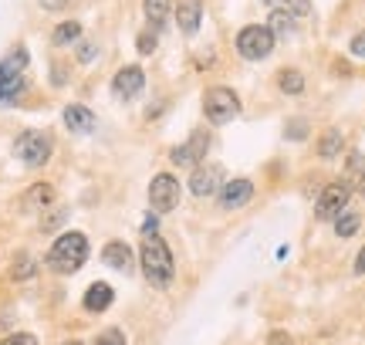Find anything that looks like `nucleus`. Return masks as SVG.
I'll return each mask as SVG.
<instances>
[{
  "label": "nucleus",
  "instance_id": "nucleus-7",
  "mask_svg": "<svg viewBox=\"0 0 365 345\" xmlns=\"http://www.w3.org/2000/svg\"><path fill=\"white\" fill-rule=\"evenodd\" d=\"M207 149H210V135L207 133H193L182 146H176L170 153V160L176 163V166H200V163L207 160Z\"/></svg>",
  "mask_w": 365,
  "mask_h": 345
},
{
  "label": "nucleus",
  "instance_id": "nucleus-25",
  "mask_svg": "<svg viewBox=\"0 0 365 345\" xmlns=\"http://www.w3.org/2000/svg\"><path fill=\"white\" fill-rule=\"evenodd\" d=\"M156 44H159V31H153V27H149V31H143V34H139V41H135L139 54H153V51H156Z\"/></svg>",
  "mask_w": 365,
  "mask_h": 345
},
{
  "label": "nucleus",
  "instance_id": "nucleus-30",
  "mask_svg": "<svg viewBox=\"0 0 365 345\" xmlns=\"http://www.w3.org/2000/svg\"><path fill=\"white\" fill-rule=\"evenodd\" d=\"M139 230H143V237H149V234H156V230H159L156 213H149V217H145V220H143V227H139Z\"/></svg>",
  "mask_w": 365,
  "mask_h": 345
},
{
  "label": "nucleus",
  "instance_id": "nucleus-27",
  "mask_svg": "<svg viewBox=\"0 0 365 345\" xmlns=\"http://www.w3.org/2000/svg\"><path fill=\"white\" fill-rule=\"evenodd\" d=\"M95 345H125V335L118 332V329H105L102 335H98V342Z\"/></svg>",
  "mask_w": 365,
  "mask_h": 345
},
{
  "label": "nucleus",
  "instance_id": "nucleus-21",
  "mask_svg": "<svg viewBox=\"0 0 365 345\" xmlns=\"http://www.w3.org/2000/svg\"><path fill=\"white\" fill-rule=\"evenodd\" d=\"M339 153H341V133L339 129H328V133L318 139V156L331 160V156H339Z\"/></svg>",
  "mask_w": 365,
  "mask_h": 345
},
{
  "label": "nucleus",
  "instance_id": "nucleus-39",
  "mask_svg": "<svg viewBox=\"0 0 365 345\" xmlns=\"http://www.w3.org/2000/svg\"><path fill=\"white\" fill-rule=\"evenodd\" d=\"M359 193H362V197H365V172H362V183H359Z\"/></svg>",
  "mask_w": 365,
  "mask_h": 345
},
{
  "label": "nucleus",
  "instance_id": "nucleus-5",
  "mask_svg": "<svg viewBox=\"0 0 365 345\" xmlns=\"http://www.w3.org/2000/svg\"><path fill=\"white\" fill-rule=\"evenodd\" d=\"M237 51L244 54L247 61H261L274 51V34L267 24H250L237 34Z\"/></svg>",
  "mask_w": 365,
  "mask_h": 345
},
{
  "label": "nucleus",
  "instance_id": "nucleus-19",
  "mask_svg": "<svg viewBox=\"0 0 365 345\" xmlns=\"http://www.w3.org/2000/svg\"><path fill=\"white\" fill-rule=\"evenodd\" d=\"M24 88H27L24 75H21V78H0V105H11V102H17Z\"/></svg>",
  "mask_w": 365,
  "mask_h": 345
},
{
  "label": "nucleus",
  "instance_id": "nucleus-22",
  "mask_svg": "<svg viewBox=\"0 0 365 345\" xmlns=\"http://www.w3.org/2000/svg\"><path fill=\"white\" fill-rule=\"evenodd\" d=\"M277 85H281V92L284 95H301L304 92V78H301V71H294V68H291V71H281V75H277Z\"/></svg>",
  "mask_w": 365,
  "mask_h": 345
},
{
  "label": "nucleus",
  "instance_id": "nucleus-12",
  "mask_svg": "<svg viewBox=\"0 0 365 345\" xmlns=\"http://www.w3.org/2000/svg\"><path fill=\"white\" fill-rule=\"evenodd\" d=\"M102 261L108 267H115V271H122V274H129L132 264H135V257H132L129 244H122V240H108L102 251Z\"/></svg>",
  "mask_w": 365,
  "mask_h": 345
},
{
  "label": "nucleus",
  "instance_id": "nucleus-3",
  "mask_svg": "<svg viewBox=\"0 0 365 345\" xmlns=\"http://www.w3.org/2000/svg\"><path fill=\"white\" fill-rule=\"evenodd\" d=\"M14 156L31 166V170H38L44 163L51 160V135L48 133H38V129H27L14 139Z\"/></svg>",
  "mask_w": 365,
  "mask_h": 345
},
{
  "label": "nucleus",
  "instance_id": "nucleus-20",
  "mask_svg": "<svg viewBox=\"0 0 365 345\" xmlns=\"http://www.w3.org/2000/svg\"><path fill=\"white\" fill-rule=\"evenodd\" d=\"M81 38V24L78 21H65V24H58L51 31V41L61 48V44H75V41Z\"/></svg>",
  "mask_w": 365,
  "mask_h": 345
},
{
  "label": "nucleus",
  "instance_id": "nucleus-34",
  "mask_svg": "<svg viewBox=\"0 0 365 345\" xmlns=\"http://www.w3.org/2000/svg\"><path fill=\"white\" fill-rule=\"evenodd\" d=\"M51 81H54V85H65V81H68V68H54Z\"/></svg>",
  "mask_w": 365,
  "mask_h": 345
},
{
  "label": "nucleus",
  "instance_id": "nucleus-9",
  "mask_svg": "<svg viewBox=\"0 0 365 345\" xmlns=\"http://www.w3.org/2000/svg\"><path fill=\"white\" fill-rule=\"evenodd\" d=\"M145 88V75L139 65H125L122 71H115V78H112V92L118 95V98H135V95Z\"/></svg>",
  "mask_w": 365,
  "mask_h": 345
},
{
  "label": "nucleus",
  "instance_id": "nucleus-23",
  "mask_svg": "<svg viewBox=\"0 0 365 345\" xmlns=\"http://www.w3.org/2000/svg\"><path fill=\"white\" fill-rule=\"evenodd\" d=\"M271 34L274 38H287V34H291V31H294V21H291V14L287 11H274L271 14Z\"/></svg>",
  "mask_w": 365,
  "mask_h": 345
},
{
  "label": "nucleus",
  "instance_id": "nucleus-8",
  "mask_svg": "<svg viewBox=\"0 0 365 345\" xmlns=\"http://www.w3.org/2000/svg\"><path fill=\"white\" fill-rule=\"evenodd\" d=\"M349 186L345 183H328L325 190H322V197H318V203H314V213L322 217V220H331V217H339L345 207H349Z\"/></svg>",
  "mask_w": 365,
  "mask_h": 345
},
{
  "label": "nucleus",
  "instance_id": "nucleus-16",
  "mask_svg": "<svg viewBox=\"0 0 365 345\" xmlns=\"http://www.w3.org/2000/svg\"><path fill=\"white\" fill-rule=\"evenodd\" d=\"M27 48H14V51L4 54V61H0V78H21L27 68Z\"/></svg>",
  "mask_w": 365,
  "mask_h": 345
},
{
  "label": "nucleus",
  "instance_id": "nucleus-33",
  "mask_svg": "<svg viewBox=\"0 0 365 345\" xmlns=\"http://www.w3.org/2000/svg\"><path fill=\"white\" fill-rule=\"evenodd\" d=\"M41 7H44V11H65L68 0H41Z\"/></svg>",
  "mask_w": 365,
  "mask_h": 345
},
{
  "label": "nucleus",
  "instance_id": "nucleus-11",
  "mask_svg": "<svg viewBox=\"0 0 365 345\" xmlns=\"http://www.w3.org/2000/svg\"><path fill=\"white\" fill-rule=\"evenodd\" d=\"M254 200V183L250 180H234V183L220 186V207L223 210H240Z\"/></svg>",
  "mask_w": 365,
  "mask_h": 345
},
{
  "label": "nucleus",
  "instance_id": "nucleus-6",
  "mask_svg": "<svg viewBox=\"0 0 365 345\" xmlns=\"http://www.w3.org/2000/svg\"><path fill=\"white\" fill-rule=\"evenodd\" d=\"M203 112H207V119L213 125H223V122L240 115V98L230 88H210L207 98H203Z\"/></svg>",
  "mask_w": 365,
  "mask_h": 345
},
{
  "label": "nucleus",
  "instance_id": "nucleus-4",
  "mask_svg": "<svg viewBox=\"0 0 365 345\" xmlns=\"http://www.w3.org/2000/svg\"><path fill=\"white\" fill-rule=\"evenodd\" d=\"M180 197H182V186L173 172L153 176V183H149V207H153V213L176 210V207H180Z\"/></svg>",
  "mask_w": 365,
  "mask_h": 345
},
{
  "label": "nucleus",
  "instance_id": "nucleus-2",
  "mask_svg": "<svg viewBox=\"0 0 365 345\" xmlns=\"http://www.w3.org/2000/svg\"><path fill=\"white\" fill-rule=\"evenodd\" d=\"M88 261V237L78 230H68L51 244L48 251V267L58 274H75L81 264Z\"/></svg>",
  "mask_w": 365,
  "mask_h": 345
},
{
  "label": "nucleus",
  "instance_id": "nucleus-31",
  "mask_svg": "<svg viewBox=\"0 0 365 345\" xmlns=\"http://www.w3.org/2000/svg\"><path fill=\"white\" fill-rule=\"evenodd\" d=\"M267 345H291V335H287V332H281V329H277V332H271V335H267Z\"/></svg>",
  "mask_w": 365,
  "mask_h": 345
},
{
  "label": "nucleus",
  "instance_id": "nucleus-29",
  "mask_svg": "<svg viewBox=\"0 0 365 345\" xmlns=\"http://www.w3.org/2000/svg\"><path fill=\"white\" fill-rule=\"evenodd\" d=\"M284 135H287V139H304V135H308V122H304V119H294L284 129Z\"/></svg>",
  "mask_w": 365,
  "mask_h": 345
},
{
  "label": "nucleus",
  "instance_id": "nucleus-38",
  "mask_svg": "<svg viewBox=\"0 0 365 345\" xmlns=\"http://www.w3.org/2000/svg\"><path fill=\"white\" fill-rule=\"evenodd\" d=\"M294 14H308V0H294Z\"/></svg>",
  "mask_w": 365,
  "mask_h": 345
},
{
  "label": "nucleus",
  "instance_id": "nucleus-37",
  "mask_svg": "<svg viewBox=\"0 0 365 345\" xmlns=\"http://www.w3.org/2000/svg\"><path fill=\"white\" fill-rule=\"evenodd\" d=\"M362 166H365V160H362V156H352V160H349V172L362 170Z\"/></svg>",
  "mask_w": 365,
  "mask_h": 345
},
{
  "label": "nucleus",
  "instance_id": "nucleus-1",
  "mask_svg": "<svg viewBox=\"0 0 365 345\" xmlns=\"http://www.w3.org/2000/svg\"><path fill=\"white\" fill-rule=\"evenodd\" d=\"M139 261H143V274L153 288H170L173 274H176V264H173V251L166 247V240L159 234H149L143 237V247H139Z\"/></svg>",
  "mask_w": 365,
  "mask_h": 345
},
{
  "label": "nucleus",
  "instance_id": "nucleus-32",
  "mask_svg": "<svg viewBox=\"0 0 365 345\" xmlns=\"http://www.w3.org/2000/svg\"><path fill=\"white\" fill-rule=\"evenodd\" d=\"M352 54L365 58V34H355V38H352Z\"/></svg>",
  "mask_w": 365,
  "mask_h": 345
},
{
  "label": "nucleus",
  "instance_id": "nucleus-18",
  "mask_svg": "<svg viewBox=\"0 0 365 345\" xmlns=\"http://www.w3.org/2000/svg\"><path fill=\"white\" fill-rule=\"evenodd\" d=\"M21 200H24L27 210H41V207H51V203H54V186H51V183H34Z\"/></svg>",
  "mask_w": 365,
  "mask_h": 345
},
{
  "label": "nucleus",
  "instance_id": "nucleus-14",
  "mask_svg": "<svg viewBox=\"0 0 365 345\" xmlns=\"http://www.w3.org/2000/svg\"><path fill=\"white\" fill-rule=\"evenodd\" d=\"M200 17H203L200 0H180V7H176V21H180L182 34H190V38H193L196 31H200Z\"/></svg>",
  "mask_w": 365,
  "mask_h": 345
},
{
  "label": "nucleus",
  "instance_id": "nucleus-13",
  "mask_svg": "<svg viewBox=\"0 0 365 345\" xmlns=\"http://www.w3.org/2000/svg\"><path fill=\"white\" fill-rule=\"evenodd\" d=\"M65 125L71 133L88 135V133H95V115H91V108H85V105H68L65 108Z\"/></svg>",
  "mask_w": 365,
  "mask_h": 345
},
{
  "label": "nucleus",
  "instance_id": "nucleus-35",
  "mask_svg": "<svg viewBox=\"0 0 365 345\" xmlns=\"http://www.w3.org/2000/svg\"><path fill=\"white\" fill-rule=\"evenodd\" d=\"M78 58H81V61H91V58H95V44H81Z\"/></svg>",
  "mask_w": 365,
  "mask_h": 345
},
{
  "label": "nucleus",
  "instance_id": "nucleus-28",
  "mask_svg": "<svg viewBox=\"0 0 365 345\" xmlns=\"http://www.w3.org/2000/svg\"><path fill=\"white\" fill-rule=\"evenodd\" d=\"M0 345H38V335L31 332H17V335H7Z\"/></svg>",
  "mask_w": 365,
  "mask_h": 345
},
{
  "label": "nucleus",
  "instance_id": "nucleus-17",
  "mask_svg": "<svg viewBox=\"0 0 365 345\" xmlns=\"http://www.w3.org/2000/svg\"><path fill=\"white\" fill-rule=\"evenodd\" d=\"M143 11H145L149 27H153V31H163V24L170 21L173 0H143Z\"/></svg>",
  "mask_w": 365,
  "mask_h": 345
},
{
  "label": "nucleus",
  "instance_id": "nucleus-26",
  "mask_svg": "<svg viewBox=\"0 0 365 345\" xmlns=\"http://www.w3.org/2000/svg\"><path fill=\"white\" fill-rule=\"evenodd\" d=\"M31 274H34V264H31V257H27V254H21V257L14 261V278H17V281H27Z\"/></svg>",
  "mask_w": 365,
  "mask_h": 345
},
{
  "label": "nucleus",
  "instance_id": "nucleus-36",
  "mask_svg": "<svg viewBox=\"0 0 365 345\" xmlns=\"http://www.w3.org/2000/svg\"><path fill=\"white\" fill-rule=\"evenodd\" d=\"M355 274H365V247L359 251V257H355Z\"/></svg>",
  "mask_w": 365,
  "mask_h": 345
},
{
  "label": "nucleus",
  "instance_id": "nucleus-41",
  "mask_svg": "<svg viewBox=\"0 0 365 345\" xmlns=\"http://www.w3.org/2000/svg\"><path fill=\"white\" fill-rule=\"evenodd\" d=\"M65 345H81V342H65Z\"/></svg>",
  "mask_w": 365,
  "mask_h": 345
},
{
  "label": "nucleus",
  "instance_id": "nucleus-40",
  "mask_svg": "<svg viewBox=\"0 0 365 345\" xmlns=\"http://www.w3.org/2000/svg\"><path fill=\"white\" fill-rule=\"evenodd\" d=\"M271 4H287V0H271Z\"/></svg>",
  "mask_w": 365,
  "mask_h": 345
},
{
  "label": "nucleus",
  "instance_id": "nucleus-10",
  "mask_svg": "<svg viewBox=\"0 0 365 345\" xmlns=\"http://www.w3.org/2000/svg\"><path fill=\"white\" fill-rule=\"evenodd\" d=\"M220 183H223V170L220 166H196L193 170V180H190V190H193L196 197H213V193H220Z\"/></svg>",
  "mask_w": 365,
  "mask_h": 345
},
{
  "label": "nucleus",
  "instance_id": "nucleus-15",
  "mask_svg": "<svg viewBox=\"0 0 365 345\" xmlns=\"http://www.w3.org/2000/svg\"><path fill=\"white\" fill-rule=\"evenodd\" d=\"M112 302H115V292H112L105 281H95L88 292H85V308H88V311H95V315H98V311H105Z\"/></svg>",
  "mask_w": 365,
  "mask_h": 345
},
{
  "label": "nucleus",
  "instance_id": "nucleus-24",
  "mask_svg": "<svg viewBox=\"0 0 365 345\" xmlns=\"http://www.w3.org/2000/svg\"><path fill=\"white\" fill-rule=\"evenodd\" d=\"M359 227H362L359 213H339V220H335V234H339V237H352Z\"/></svg>",
  "mask_w": 365,
  "mask_h": 345
}]
</instances>
